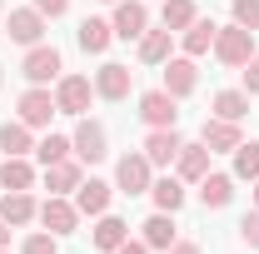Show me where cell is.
<instances>
[{"instance_id": "cell-1", "label": "cell", "mask_w": 259, "mask_h": 254, "mask_svg": "<svg viewBox=\"0 0 259 254\" xmlns=\"http://www.w3.org/2000/svg\"><path fill=\"white\" fill-rule=\"evenodd\" d=\"M254 55V30H244V25H220L214 35V60L229 65V70H244Z\"/></svg>"}, {"instance_id": "cell-2", "label": "cell", "mask_w": 259, "mask_h": 254, "mask_svg": "<svg viewBox=\"0 0 259 254\" xmlns=\"http://www.w3.org/2000/svg\"><path fill=\"white\" fill-rule=\"evenodd\" d=\"M105 145H110L105 125H100V120H85V115H80V125H75V135H70V150H75V159H80V164H100V159L110 155Z\"/></svg>"}, {"instance_id": "cell-3", "label": "cell", "mask_w": 259, "mask_h": 254, "mask_svg": "<svg viewBox=\"0 0 259 254\" xmlns=\"http://www.w3.org/2000/svg\"><path fill=\"white\" fill-rule=\"evenodd\" d=\"M90 100H95V80H85V75H60L55 80V110L60 115H85Z\"/></svg>"}, {"instance_id": "cell-4", "label": "cell", "mask_w": 259, "mask_h": 254, "mask_svg": "<svg viewBox=\"0 0 259 254\" xmlns=\"http://www.w3.org/2000/svg\"><path fill=\"white\" fill-rule=\"evenodd\" d=\"M60 70H65V60H60V50L55 45H30V55L20 60V75L30 80V85H50V80H60Z\"/></svg>"}, {"instance_id": "cell-5", "label": "cell", "mask_w": 259, "mask_h": 254, "mask_svg": "<svg viewBox=\"0 0 259 254\" xmlns=\"http://www.w3.org/2000/svg\"><path fill=\"white\" fill-rule=\"evenodd\" d=\"M140 120H145V125L150 130H169L175 125V120H180V100L169 95V90H145V95H140Z\"/></svg>"}, {"instance_id": "cell-6", "label": "cell", "mask_w": 259, "mask_h": 254, "mask_svg": "<svg viewBox=\"0 0 259 254\" xmlns=\"http://www.w3.org/2000/svg\"><path fill=\"white\" fill-rule=\"evenodd\" d=\"M150 170H155V164L145 159V150H140V155H125L115 164V190L120 194H150V185H155Z\"/></svg>"}, {"instance_id": "cell-7", "label": "cell", "mask_w": 259, "mask_h": 254, "mask_svg": "<svg viewBox=\"0 0 259 254\" xmlns=\"http://www.w3.org/2000/svg\"><path fill=\"white\" fill-rule=\"evenodd\" d=\"M130 85H135V70L120 65V60H105L95 70V95L100 100H115L120 105V100H130Z\"/></svg>"}, {"instance_id": "cell-8", "label": "cell", "mask_w": 259, "mask_h": 254, "mask_svg": "<svg viewBox=\"0 0 259 254\" xmlns=\"http://www.w3.org/2000/svg\"><path fill=\"white\" fill-rule=\"evenodd\" d=\"M5 35H10L15 45H40V40H45V15H40L35 5H20V10L5 15Z\"/></svg>"}, {"instance_id": "cell-9", "label": "cell", "mask_w": 259, "mask_h": 254, "mask_svg": "<svg viewBox=\"0 0 259 254\" xmlns=\"http://www.w3.org/2000/svg\"><path fill=\"white\" fill-rule=\"evenodd\" d=\"M110 30L120 35V40H140V35L150 30V10H145V0H115V20H110Z\"/></svg>"}, {"instance_id": "cell-10", "label": "cell", "mask_w": 259, "mask_h": 254, "mask_svg": "<svg viewBox=\"0 0 259 254\" xmlns=\"http://www.w3.org/2000/svg\"><path fill=\"white\" fill-rule=\"evenodd\" d=\"M35 220H40L50 234H55V239H60V234H75V224H80V209H75L65 194H50V199L40 204V215H35Z\"/></svg>"}, {"instance_id": "cell-11", "label": "cell", "mask_w": 259, "mask_h": 254, "mask_svg": "<svg viewBox=\"0 0 259 254\" xmlns=\"http://www.w3.org/2000/svg\"><path fill=\"white\" fill-rule=\"evenodd\" d=\"M15 110H20V120L30 130H40V125H50V115H55V95H50L45 85H30L25 95L15 100Z\"/></svg>"}, {"instance_id": "cell-12", "label": "cell", "mask_w": 259, "mask_h": 254, "mask_svg": "<svg viewBox=\"0 0 259 254\" xmlns=\"http://www.w3.org/2000/svg\"><path fill=\"white\" fill-rule=\"evenodd\" d=\"M35 215H40V204L30 199V190H5V194H0V220L10 224V229L30 224Z\"/></svg>"}, {"instance_id": "cell-13", "label": "cell", "mask_w": 259, "mask_h": 254, "mask_svg": "<svg viewBox=\"0 0 259 254\" xmlns=\"http://www.w3.org/2000/svg\"><path fill=\"white\" fill-rule=\"evenodd\" d=\"M194 85H199V70H194L190 55H180V60H164V90H169L175 100L194 95Z\"/></svg>"}, {"instance_id": "cell-14", "label": "cell", "mask_w": 259, "mask_h": 254, "mask_svg": "<svg viewBox=\"0 0 259 254\" xmlns=\"http://www.w3.org/2000/svg\"><path fill=\"white\" fill-rule=\"evenodd\" d=\"M175 175L185 180V185H199L204 175H209V145L199 140V145H185L180 155H175Z\"/></svg>"}, {"instance_id": "cell-15", "label": "cell", "mask_w": 259, "mask_h": 254, "mask_svg": "<svg viewBox=\"0 0 259 254\" xmlns=\"http://www.w3.org/2000/svg\"><path fill=\"white\" fill-rule=\"evenodd\" d=\"M199 140L209 145V155H234L244 135H239L234 120H204V135H199Z\"/></svg>"}, {"instance_id": "cell-16", "label": "cell", "mask_w": 259, "mask_h": 254, "mask_svg": "<svg viewBox=\"0 0 259 254\" xmlns=\"http://www.w3.org/2000/svg\"><path fill=\"white\" fill-rule=\"evenodd\" d=\"M185 150V140H180V130H150V140H145V159L150 164H175V155Z\"/></svg>"}, {"instance_id": "cell-17", "label": "cell", "mask_w": 259, "mask_h": 254, "mask_svg": "<svg viewBox=\"0 0 259 254\" xmlns=\"http://www.w3.org/2000/svg\"><path fill=\"white\" fill-rule=\"evenodd\" d=\"M80 180H85L80 159H55V164H45V190H50V194H70V190H80Z\"/></svg>"}, {"instance_id": "cell-18", "label": "cell", "mask_w": 259, "mask_h": 254, "mask_svg": "<svg viewBox=\"0 0 259 254\" xmlns=\"http://www.w3.org/2000/svg\"><path fill=\"white\" fill-rule=\"evenodd\" d=\"M140 239H145L150 249H169V244L180 239V229H175V215H164V209H155L150 220L140 224Z\"/></svg>"}, {"instance_id": "cell-19", "label": "cell", "mask_w": 259, "mask_h": 254, "mask_svg": "<svg viewBox=\"0 0 259 254\" xmlns=\"http://www.w3.org/2000/svg\"><path fill=\"white\" fill-rule=\"evenodd\" d=\"M214 35H220V25H214V20L194 15V25H190V30H180V40H185V55H190V60L209 55V50H214Z\"/></svg>"}, {"instance_id": "cell-20", "label": "cell", "mask_w": 259, "mask_h": 254, "mask_svg": "<svg viewBox=\"0 0 259 254\" xmlns=\"http://www.w3.org/2000/svg\"><path fill=\"white\" fill-rule=\"evenodd\" d=\"M110 190H115V185H105V180H80V190H75V209L100 220V215L110 209Z\"/></svg>"}, {"instance_id": "cell-21", "label": "cell", "mask_w": 259, "mask_h": 254, "mask_svg": "<svg viewBox=\"0 0 259 254\" xmlns=\"http://www.w3.org/2000/svg\"><path fill=\"white\" fill-rule=\"evenodd\" d=\"M75 40H80V50H85V55H105V50H110V40H115V30H110V20H95V15H85Z\"/></svg>"}, {"instance_id": "cell-22", "label": "cell", "mask_w": 259, "mask_h": 254, "mask_svg": "<svg viewBox=\"0 0 259 254\" xmlns=\"http://www.w3.org/2000/svg\"><path fill=\"white\" fill-rule=\"evenodd\" d=\"M199 199H204V209H225L229 199H234V175H204L199 180Z\"/></svg>"}, {"instance_id": "cell-23", "label": "cell", "mask_w": 259, "mask_h": 254, "mask_svg": "<svg viewBox=\"0 0 259 254\" xmlns=\"http://www.w3.org/2000/svg\"><path fill=\"white\" fill-rule=\"evenodd\" d=\"M35 185V170L25 155H5L0 159V190H30Z\"/></svg>"}, {"instance_id": "cell-24", "label": "cell", "mask_w": 259, "mask_h": 254, "mask_svg": "<svg viewBox=\"0 0 259 254\" xmlns=\"http://www.w3.org/2000/svg\"><path fill=\"white\" fill-rule=\"evenodd\" d=\"M125 239H130V224L120 220V215H100V224H95V249L115 254Z\"/></svg>"}, {"instance_id": "cell-25", "label": "cell", "mask_w": 259, "mask_h": 254, "mask_svg": "<svg viewBox=\"0 0 259 254\" xmlns=\"http://www.w3.org/2000/svg\"><path fill=\"white\" fill-rule=\"evenodd\" d=\"M150 194H155V209L175 215V209L185 204V180H180V175H164V180H155V185H150Z\"/></svg>"}, {"instance_id": "cell-26", "label": "cell", "mask_w": 259, "mask_h": 254, "mask_svg": "<svg viewBox=\"0 0 259 254\" xmlns=\"http://www.w3.org/2000/svg\"><path fill=\"white\" fill-rule=\"evenodd\" d=\"M169 45H175V30H145L140 35V60L145 65H164L169 60Z\"/></svg>"}, {"instance_id": "cell-27", "label": "cell", "mask_w": 259, "mask_h": 254, "mask_svg": "<svg viewBox=\"0 0 259 254\" xmlns=\"http://www.w3.org/2000/svg\"><path fill=\"white\" fill-rule=\"evenodd\" d=\"M0 150H5V155H30L35 150L30 125H25V120H5V125H0Z\"/></svg>"}, {"instance_id": "cell-28", "label": "cell", "mask_w": 259, "mask_h": 254, "mask_svg": "<svg viewBox=\"0 0 259 254\" xmlns=\"http://www.w3.org/2000/svg\"><path fill=\"white\" fill-rule=\"evenodd\" d=\"M244 115H249V95L244 90H220L214 95V120H234L239 125Z\"/></svg>"}, {"instance_id": "cell-29", "label": "cell", "mask_w": 259, "mask_h": 254, "mask_svg": "<svg viewBox=\"0 0 259 254\" xmlns=\"http://www.w3.org/2000/svg\"><path fill=\"white\" fill-rule=\"evenodd\" d=\"M194 15H199V10H194V0H164V10H160V20H164V30H190L194 25Z\"/></svg>"}, {"instance_id": "cell-30", "label": "cell", "mask_w": 259, "mask_h": 254, "mask_svg": "<svg viewBox=\"0 0 259 254\" xmlns=\"http://www.w3.org/2000/svg\"><path fill=\"white\" fill-rule=\"evenodd\" d=\"M234 180H259V140H239V150H234Z\"/></svg>"}, {"instance_id": "cell-31", "label": "cell", "mask_w": 259, "mask_h": 254, "mask_svg": "<svg viewBox=\"0 0 259 254\" xmlns=\"http://www.w3.org/2000/svg\"><path fill=\"white\" fill-rule=\"evenodd\" d=\"M70 155H75V150H70L65 135H45V140L35 145V159H40V164H55V159H70Z\"/></svg>"}, {"instance_id": "cell-32", "label": "cell", "mask_w": 259, "mask_h": 254, "mask_svg": "<svg viewBox=\"0 0 259 254\" xmlns=\"http://www.w3.org/2000/svg\"><path fill=\"white\" fill-rule=\"evenodd\" d=\"M229 10H234V25H244V30H259V0H234Z\"/></svg>"}, {"instance_id": "cell-33", "label": "cell", "mask_w": 259, "mask_h": 254, "mask_svg": "<svg viewBox=\"0 0 259 254\" xmlns=\"http://www.w3.org/2000/svg\"><path fill=\"white\" fill-rule=\"evenodd\" d=\"M20 254H60V244H55V234L45 229V234H30V239L20 244Z\"/></svg>"}, {"instance_id": "cell-34", "label": "cell", "mask_w": 259, "mask_h": 254, "mask_svg": "<svg viewBox=\"0 0 259 254\" xmlns=\"http://www.w3.org/2000/svg\"><path fill=\"white\" fill-rule=\"evenodd\" d=\"M239 239H244L249 249H259V209H254V215H244V220H239Z\"/></svg>"}, {"instance_id": "cell-35", "label": "cell", "mask_w": 259, "mask_h": 254, "mask_svg": "<svg viewBox=\"0 0 259 254\" xmlns=\"http://www.w3.org/2000/svg\"><path fill=\"white\" fill-rule=\"evenodd\" d=\"M244 95H259V50L249 55V65H244Z\"/></svg>"}, {"instance_id": "cell-36", "label": "cell", "mask_w": 259, "mask_h": 254, "mask_svg": "<svg viewBox=\"0 0 259 254\" xmlns=\"http://www.w3.org/2000/svg\"><path fill=\"white\" fill-rule=\"evenodd\" d=\"M35 10H40L45 20H55V15H65V10H70V0H35Z\"/></svg>"}, {"instance_id": "cell-37", "label": "cell", "mask_w": 259, "mask_h": 254, "mask_svg": "<svg viewBox=\"0 0 259 254\" xmlns=\"http://www.w3.org/2000/svg\"><path fill=\"white\" fill-rule=\"evenodd\" d=\"M115 254H150V244H145V239H125Z\"/></svg>"}, {"instance_id": "cell-38", "label": "cell", "mask_w": 259, "mask_h": 254, "mask_svg": "<svg viewBox=\"0 0 259 254\" xmlns=\"http://www.w3.org/2000/svg\"><path fill=\"white\" fill-rule=\"evenodd\" d=\"M164 254H199V244H190V239H175V244H169Z\"/></svg>"}, {"instance_id": "cell-39", "label": "cell", "mask_w": 259, "mask_h": 254, "mask_svg": "<svg viewBox=\"0 0 259 254\" xmlns=\"http://www.w3.org/2000/svg\"><path fill=\"white\" fill-rule=\"evenodd\" d=\"M0 249H10V224L0 220Z\"/></svg>"}, {"instance_id": "cell-40", "label": "cell", "mask_w": 259, "mask_h": 254, "mask_svg": "<svg viewBox=\"0 0 259 254\" xmlns=\"http://www.w3.org/2000/svg\"><path fill=\"white\" fill-rule=\"evenodd\" d=\"M254 209H259V180H254Z\"/></svg>"}, {"instance_id": "cell-41", "label": "cell", "mask_w": 259, "mask_h": 254, "mask_svg": "<svg viewBox=\"0 0 259 254\" xmlns=\"http://www.w3.org/2000/svg\"><path fill=\"white\" fill-rule=\"evenodd\" d=\"M105 5H115V0H105Z\"/></svg>"}, {"instance_id": "cell-42", "label": "cell", "mask_w": 259, "mask_h": 254, "mask_svg": "<svg viewBox=\"0 0 259 254\" xmlns=\"http://www.w3.org/2000/svg\"><path fill=\"white\" fill-rule=\"evenodd\" d=\"M0 254H10V249H0Z\"/></svg>"}, {"instance_id": "cell-43", "label": "cell", "mask_w": 259, "mask_h": 254, "mask_svg": "<svg viewBox=\"0 0 259 254\" xmlns=\"http://www.w3.org/2000/svg\"><path fill=\"white\" fill-rule=\"evenodd\" d=\"M0 5H5V0H0Z\"/></svg>"}]
</instances>
